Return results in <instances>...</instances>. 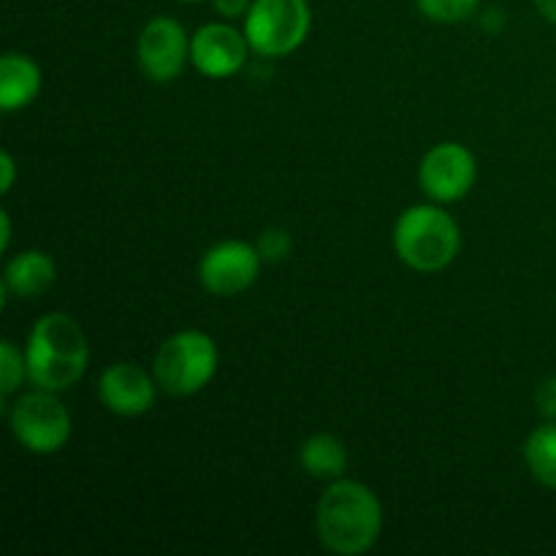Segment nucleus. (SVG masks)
Segmentation results:
<instances>
[{
    "instance_id": "obj_13",
    "label": "nucleus",
    "mask_w": 556,
    "mask_h": 556,
    "mask_svg": "<svg viewBox=\"0 0 556 556\" xmlns=\"http://www.w3.org/2000/svg\"><path fill=\"white\" fill-rule=\"evenodd\" d=\"M58 269L43 250H25L5 264L3 291L20 299H36L52 288Z\"/></svg>"
},
{
    "instance_id": "obj_16",
    "label": "nucleus",
    "mask_w": 556,
    "mask_h": 556,
    "mask_svg": "<svg viewBox=\"0 0 556 556\" xmlns=\"http://www.w3.org/2000/svg\"><path fill=\"white\" fill-rule=\"evenodd\" d=\"M27 378V358L11 340L0 342V396L9 400Z\"/></svg>"
},
{
    "instance_id": "obj_17",
    "label": "nucleus",
    "mask_w": 556,
    "mask_h": 556,
    "mask_svg": "<svg viewBox=\"0 0 556 556\" xmlns=\"http://www.w3.org/2000/svg\"><path fill=\"white\" fill-rule=\"evenodd\" d=\"M416 5L427 20L456 25V22L470 20L478 5H481V0H416Z\"/></svg>"
},
{
    "instance_id": "obj_9",
    "label": "nucleus",
    "mask_w": 556,
    "mask_h": 556,
    "mask_svg": "<svg viewBox=\"0 0 556 556\" xmlns=\"http://www.w3.org/2000/svg\"><path fill=\"white\" fill-rule=\"evenodd\" d=\"M136 54L147 79L166 85L185 71V63L190 60V38L172 16H152L141 27Z\"/></svg>"
},
{
    "instance_id": "obj_19",
    "label": "nucleus",
    "mask_w": 556,
    "mask_h": 556,
    "mask_svg": "<svg viewBox=\"0 0 556 556\" xmlns=\"http://www.w3.org/2000/svg\"><path fill=\"white\" fill-rule=\"evenodd\" d=\"M535 407L543 418L556 421V378H546L535 391Z\"/></svg>"
},
{
    "instance_id": "obj_4",
    "label": "nucleus",
    "mask_w": 556,
    "mask_h": 556,
    "mask_svg": "<svg viewBox=\"0 0 556 556\" xmlns=\"http://www.w3.org/2000/svg\"><path fill=\"white\" fill-rule=\"evenodd\" d=\"M217 362L220 353L215 340L199 329H185L163 340L152 362V375L166 394L190 396L210 386Z\"/></svg>"
},
{
    "instance_id": "obj_15",
    "label": "nucleus",
    "mask_w": 556,
    "mask_h": 556,
    "mask_svg": "<svg viewBox=\"0 0 556 556\" xmlns=\"http://www.w3.org/2000/svg\"><path fill=\"white\" fill-rule=\"evenodd\" d=\"M525 459L535 481L556 492V421L543 424L527 438Z\"/></svg>"
},
{
    "instance_id": "obj_23",
    "label": "nucleus",
    "mask_w": 556,
    "mask_h": 556,
    "mask_svg": "<svg viewBox=\"0 0 556 556\" xmlns=\"http://www.w3.org/2000/svg\"><path fill=\"white\" fill-rule=\"evenodd\" d=\"M0 226H3V239H0V244H3V250H9V242H11V217H9V212H0Z\"/></svg>"
},
{
    "instance_id": "obj_5",
    "label": "nucleus",
    "mask_w": 556,
    "mask_h": 556,
    "mask_svg": "<svg viewBox=\"0 0 556 556\" xmlns=\"http://www.w3.org/2000/svg\"><path fill=\"white\" fill-rule=\"evenodd\" d=\"M313 11L307 0H253L244 16V36L261 58H286L309 36Z\"/></svg>"
},
{
    "instance_id": "obj_20",
    "label": "nucleus",
    "mask_w": 556,
    "mask_h": 556,
    "mask_svg": "<svg viewBox=\"0 0 556 556\" xmlns=\"http://www.w3.org/2000/svg\"><path fill=\"white\" fill-rule=\"evenodd\" d=\"M250 3H253V0H212L217 14H223L226 20H239V16L244 20L250 11Z\"/></svg>"
},
{
    "instance_id": "obj_12",
    "label": "nucleus",
    "mask_w": 556,
    "mask_h": 556,
    "mask_svg": "<svg viewBox=\"0 0 556 556\" xmlns=\"http://www.w3.org/2000/svg\"><path fill=\"white\" fill-rule=\"evenodd\" d=\"M43 85L41 68L33 58L9 52L0 60V109L5 114L30 106Z\"/></svg>"
},
{
    "instance_id": "obj_7",
    "label": "nucleus",
    "mask_w": 556,
    "mask_h": 556,
    "mask_svg": "<svg viewBox=\"0 0 556 556\" xmlns=\"http://www.w3.org/2000/svg\"><path fill=\"white\" fill-rule=\"evenodd\" d=\"M478 177V161L465 144L456 141H443L434 144L424 155L418 166V182L424 193L438 204H451V201L465 199L472 190Z\"/></svg>"
},
{
    "instance_id": "obj_6",
    "label": "nucleus",
    "mask_w": 556,
    "mask_h": 556,
    "mask_svg": "<svg viewBox=\"0 0 556 556\" xmlns=\"http://www.w3.org/2000/svg\"><path fill=\"white\" fill-rule=\"evenodd\" d=\"M11 432L30 454H58L71 440V413L54 391L36 389L11 407Z\"/></svg>"
},
{
    "instance_id": "obj_18",
    "label": "nucleus",
    "mask_w": 556,
    "mask_h": 556,
    "mask_svg": "<svg viewBox=\"0 0 556 556\" xmlns=\"http://www.w3.org/2000/svg\"><path fill=\"white\" fill-rule=\"evenodd\" d=\"M255 248H258L261 258L269 261V264H280V261H288L293 253V239L291 233L286 231V228H266V231H261L258 242H255Z\"/></svg>"
},
{
    "instance_id": "obj_22",
    "label": "nucleus",
    "mask_w": 556,
    "mask_h": 556,
    "mask_svg": "<svg viewBox=\"0 0 556 556\" xmlns=\"http://www.w3.org/2000/svg\"><path fill=\"white\" fill-rule=\"evenodd\" d=\"M532 3H535V9L541 11L543 20L554 22L556 25V0H532Z\"/></svg>"
},
{
    "instance_id": "obj_10",
    "label": "nucleus",
    "mask_w": 556,
    "mask_h": 556,
    "mask_svg": "<svg viewBox=\"0 0 556 556\" xmlns=\"http://www.w3.org/2000/svg\"><path fill=\"white\" fill-rule=\"evenodd\" d=\"M248 52L250 41L244 30L239 33L226 22H210L190 38V63L210 79H228L237 74L248 60Z\"/></svg>"
},
{
    "instance_id": "obj_8",
    "label": "nucleus",
    "mask_w": 556,
    "mask_h": 556,
    "mask_svg": "<svg viewBox=\"0 0 556 556\" xmlns=\"http://www.w3.org/2000/svg\"><path fill=\"white\" fill-rule=\"evenodd\" d=\"M261 264H264V258H261L255 244L226 239V242L212 244L201 255V286L215 296H237L258 280Z\"/></svg>"
},
{
    "instance_id": "obj_2",
    "label": "nucleus",
    "mask_w": 556,
    "mask_h": 556,
    "mask_svg": "<svg viewBox=\"0 0 556 556\" xmlns=\"http://www.w3.org/2000/svg\"><path fill=\"white\" fill-rule=\"evenodd\" d=\"M27 380L43 391H65L76 386L90 362V345L71 315L49 313L36 320L25 345Z\"/></svg>"
},
{
    "instance_id": "obj_14",
    "label": "nucleus",
    "mask_w": 556,
    "mask_h": 556,
    "mask_svg": "<svg viewBox=\"0 0 556 556\" xmlns=\"http://www.w3.org/2000/svg\"><path fill=\"white\" fill-rule=\"evenodd\" d=\"M299 462L307 476L320 478V481H337L348 467V448L340 438L320 432L304 440L299 448Z\"/></svg>"
},
{
    "instance_id": "obj_21",
    "label": "nucleus",
    "mask_w": 556,
    "mask_h": 556,
    "mask_svg": "<svg viewBox=\"0 0 556 556\" xmlns=\"http://www.w3.org/2000/svg\"><path fill=\"white\" fill-rule=\"evenodd\" d=\"M0 172H3V179H0V193H9L14 188V177H16V163L11 157V152H3L0 155Z\"/></svg>"
},
{
    "instance_id": "obj_11",
    "label": "nucleus",
    "mask_w": 556,
    "mask_h": 556,
    "mask_svg": "<svg viewBox=\"0 0 556 556\" xmlns=\"http://www.w3.org/2000/svg\"><path fill=\"white\" fill-rule=\"evenodd\" d=\"M155 383L157 380L139 364L117 362L103 369L98 380V396H101V405L114 416H144L155 405Z\"/></svg>"
},
{
    "instance_id": "obj_24",
    "label": "nucleus",
    "mask_w": 556,
    "mask_h": 556,
    "mask_svg": "<svg viewBox=\"0 0 556 556\" xmlns=\"http://www.w3.org/2000/svg\"><path fill=\"white\" fill-rule=\"evenodd\" d=\"M179 3H199V0H179Z\"/></svg>"
},
{
    "instance_id": "obj_3",
    "label": "nucleus",
    "mask_w": 556,
    "mask_h": 556,
    "mask_svg": "<svg viewBox=\"0 0 556 556\" xmlns=\"http://www.w3.org/2000/svg\"><path fill=\"white\" fill-rule=\"evenodd\" d=\"M459 223L434 204L410 206L394 226V250L413 271L432 275L451 266L459 255Z\"/></svg>"
},
{
    "instance_id": "obj_1",
    "label": "nucleus",
    "mask_w": 556,
    "mask_h": 556,
    "mask_svg": "<svg viewBox=\"0 0 556 556\" xmlns=\"http://www.w3.org/2000/svg\"><path fill=\"white\" fill-rule=\"evenodd\" d=\"M315 530L331 554L358 556L378 543L383 530V508L369 486L337 478L318 500Z\"/></svg>"
}]
</instances>
